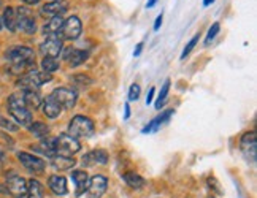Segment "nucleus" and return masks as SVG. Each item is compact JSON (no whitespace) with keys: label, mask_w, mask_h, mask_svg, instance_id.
I'll return each mask as SVG.
<instances>
[{"label":"nucleus","mask_w":257,"mask_h":198,"mask_svg":"<svg viewBox=\"0 0 257 198\" xmlns=\"http://www.w3.org/2000/svg\"><path fill=\"white\" fill-rule=\"evenodd\" d=\"M62 49H64V42L57 35L48 37L40 45V53L43 54V57H59Z\"/></svg>","instance_id":"12"},{"label":"nucleus","mask_w":257,"mask_h":198,"mask_svg":"<svg viewBox=\"0 0 257 198\" xmlns=\"http://www.w3.org/2000/svg\"><path fill=\"white\" fill-rule=\"evenodd\" d=\"M0 127L5 128V130H8V132H18V128H19L18 124H13L12 121H8V119H5V117H0Z\"/></svg>","instance_id":"35"},{"label":"nucleus","mask_w":257,"mask_h":198,"mask_svg":"<svg viewBox=\"0 0 257 198\" xmlns=\"http://www.w3.org/2000/svg\"><path fill=\"white\" fill-rule=\"evenodd\" d=\"M40 65H42V70L43 72L53 75L54 72L59 70V67H61V62L57 61V57H43Z\"/></svg>","instance_id":"30"},{"label":"nucleus","mask_w":257,"mask_h":198,"mask_svg":"<svg viewBox=\"0 0 257 198\" xmlns=\"http://www.w3.org/2000/svg\"><path fill=\"white\" fill-rule=\"evenodd\" d=\"M240 151L243 154V157L246 158V162L255 163L257 158V140H255V133L254 132H248L244 133L241 141H240Z\"/></svg>","instance_id":"10"},{"label":"nucleus","mask_w":257,"mask_h":198,"mask_svg":"<svg viewBox=\"0 0 257 198\" xmlns=\"http://www.w3.org/2000/svg\"><path fill=\"white\" fill-rule=\"evenodd\" d=\"M2 18V24L8 29L10 32H16V8L15 7H7L4 10V16Z\"/></svg>","instance_id":"25"},{"label":"nucleus","mask_w":257,"mask_h":198,"mask_svg":"<svg viewBox=\"0 0 257 198\" xmlns=\"http://www.w3.org/2000/svg\"><path fill=\"white\" fill-rule=\"evenodd\" d=\"M72 179L75 181V185H76V196L83 195L86 192V187L89 182L87 173L84 170H75L72 171Z\"/></svg>","instance_id":"23"},{"label":"nucleus","mask_w":257,"mask_h":198,"mask_svg":"<svg viewBox=\"0 0 257 198\" xmlns=\"http://www.w3.org/2000/svg\"><path fill=\"white\" fill-rule=\"evenodd\" d=\"M170 84H172L170 78H167V79H165V83L162 84V89H161L159 95H157V100H156V110H161V108L165 105V102H167V95H169V91H170Z\"/></svg>","instance_id":"31"},{"label":"nucleus","mask_w":257,"mask_h":198,"mask_svg":"<svg viewBox=\"0 0 257 198\" xmlns=\"http://www.w3.org/2000/svg\"><path fill=\"white\" fill-rule=\"evenodd\" d=\"M70 83L73 84V87H78V89H86L89 87L92 83H94V79L89 76V75H84V73H78V75H73L70 78Z\"/></svg>","instance_id":"29"},{"label":"nucleus","mask_w":257,"mask_h":198,"mask_svg":"<svg viewBox=\"0 0 257 198\" xmlns=\"http://www.w3.org/2000/svg\"><path fill=\"white\" fill-rule=\"evenodd\" d=\"M131 117V106H128V103H125V114H124V119H128Z\"/></svg>","instance_id":"40"},{"label":"nucleus","mask_w":257,"mask_h":198,"mask_svg":"<svg viewBox=\"0 0 257 198\" xmlns=\"http://www.w3.org/2000/svg\"><path fill=\"white\" fill-rule=\"evenodd\" d=\"M199 40H200V35L199 34H195L192 38H191V42L189 43H187L186 46H184V49H183V53H181V59H186V56L187 54H189L191 51H192V49L195 48V45L197 43H199Z\"/></svg>","instance_id":"33"},{"label":"nucleus","mask_w":257,"mask_h":198,"mask_svg":"<svg viewBox=\"0 0 257 198\" xmlns=\"http://www.w3.org/2000/svg\"><path fill=\"white\" fill-rule=\"evenodd\" d=\"M15 8H16V29L21 31L23 34L34 35L37 32V21L32 10L27 8L26 5L15 7Z\"/></svg>","instance_id":"5"},{"label":"nucleus","mask_w":257,"mask_h":198,"mask_svg":"<svg viewBox=\"0 0 257 198\" xmlns=\"http://www.w3.org/2000/svg\"><path fill=\"white\" fill-rule=\"evenodd\" d=\"M2 27H4V24H2V18H0V31H2Z\"/></svg>","instance_id":"44"},{"label":"nucleus","mask_w":257,"mask_h":198,"mask_svg":"<svg viewBox=\"0 0 257 198\" xmlns=\"http://www.w3.org/2000/svg\"><path fill=\"white\" fill-rule=\"evenodd\" d=\"M80 149H81V143L68 133H62L57 138H54V152L59 155L72 157L76 152H80Z\"/></svg>","instance_id":"6"},{"label":"nucleus","mask_w":257,"mask_h":198,"mask_svg":"<svg viewBox=\"0 0 257 198\" xmlns=\"http://www.w3.org/2000/svg\"><path fill=\"white\" fill-rule=\"evenodd\" d=\"M48 187L49 190L56 195H67L68 193V185H67V179L64 176L59 174H51L48 177Z\"/></svg>","instance_id":"17"},{"label":"nucleus","mask_w":257,"mask_h":198,"mask_svg":"<svg viewBox=\"0 0 257 198\" xmlns=\"http://www.w3.org/2000/svg\"><path fill=\"white\" fill-rule=\"evenodd\" d=\"M27 128H29V132H31L35 138H38V140H43V138L49 136V125L45 124V122L35 121V122H32L31 125H29Z\"/></svg>","instance_id":"28"},{"label":"nucleus","mask_w":257,"mask_h":198,"mask_svg":"<svg viewBox=\"0 0 257 198\" xmlns=\"http://www.w3.org/2000/svg\"><path fill=\"white\" fill-rule=\"evenodd\" d=\"M219 31H221V24L219 23L211 24V27L208 29V34H206V38H205V46H208L213 42V40L217 37V34H219Z\"/></svg>","instance_id":"32"},{"label":"nucleus","mask_w":257,"mask_h":198,"mask_svg":"<svg viewBox=\"0 0 257 198\" xmlns=\"http://www.w3.org/2000/svg\"><path fill=\"white\" fill-rule=\"evenodd\" d=\"M7 110L12 114V117L15 119V122L18 125L23 127H29L34 121H32V111L24 105L23 97L19 94H12L7 100Z\"/></svg>","instance_id":"2"},{"label":"nucleus","mask_w":257,"mask_h":198,"mask_svg":"<svg viewBox=\"0 0 257 198\" xmlns=\"http://www.w3.org/2000/svg\"><path fill=\"white\" fill-rule=\"evenodd\" d=\"M94 130H95V127H94L92 119L81 116V114L75 116L70 121V124H68V135L76 138V140L78 138H91L94 135Z\"/></svg>","instance_id":"4"},{"label":"nucleus","mask_w":257,"mask_h":198,"mask_svg":"<svg viewBox=\"0 0 257 198\" xmlns=\"http://www.w3.org/2000/svg\"><path fill=\"white\" fill-rule=\"evenodd\" d=\"M51 158V165L54 170L57 171H67V170H72V168L76 165V160L73 157H68V155H59V154H54Z\"/></svg>","instance_id":"20"},{"label":"nucleus","mask_w":257,"mask_h":198,"mask_svg":"<svg viewBox=\"0 0 257 198\" xmlns=\"http://www.w3.org/2000/svg\"><path fill=\"white\" fill-rule=\"evenodd\" d=\"M0 7H2V0H0Z\"/></svg>","instance_id":"45"},{"label":"nucleus","mask_w":257,"mask_h":198,"mask_svg":"<svg viewBox=\"0 0 257 198\" xmlns=\"http://www.w3.org/2000/svg\"><path fill=\"white\" fill-rule=\"evenodd\" d=\"M154 94H156V89L151 87V89H150V92H148V97H146V105H151V103H153Z\"/></svg>","instance_id":"37"},{"label":"nucleus","mask_w":257,"mask_h":198,"mask_svg":"<svg viewBox=\"0 0 257 198\" xmlns=\"http://www.w3.org/2000/svg\"><path fill=\"white\" fill-rule=\"evenodd\" d=\"M23 2L26 5H38V4H40V0H23Z\"/></svg>","instance_id":"39"},{"label":"nucleus","mask_w":257,"mask_h":198,"mask_svg":"<svg viewBox=\"0 0 257 198\" xmlns=\"http://www.w3.org/2000/svg\"><path fill=\"white\" fill-rule=\"evenodd\" d=\"M68 4L65 0H51V2H46L40 8V15L43 18H56V16H62L67 13Z\"/></svg>","instance_id":"14"},{"label":"nucleus","mask_w":257,"mask_h":198,"mask_svg":"<svg viewBox=\"0 0 257 198\" xmlns=\"http://www.w3.org/2000/svg\"><path fill=\"white\" fill-rule=\"evenodd\" d=\"M53 79V75H49L43 70H37V68H31L29 72H26V75H23L18 81V87H21L23 91L26 89H34V91H38L43 84L49 83Z\"/></svg>","instance_id":"3"},{"label":"nucleus","mask_w":257,"mask_h":198,"mask_svg":"<svg viewBox=\"0 0 257 198\" xmlns=\"http://www.w3.org/2000/svg\"><path fill=\"white\" fill-rule=\"evenodd\" d=\"M210 198H214V196H210Z\"/></svg>","instance_id":"46"},{"label":"nucleus","mask_w":257,"mask_h":198,"mask_svg":"<svg viewBox=\"0 0 257 198\" xmlns=\"http://www.w3.org/2000/svg\"><path fill=\"white\" fill-rule=\"evenodd\" d=\"M64 27V19L62 16H56V18H49V21L43 26V35L46 37H56L62 32Z\"/></svg>","instance_id":"21"},{"label":"nucleus","mask_w":257,"mask_h":198,"mask_svg":"<svg viewBox=\"0 0 257 198\" xmlns=\"http://www.w3.org/2000/svg\"><path fill=\"white\" fill-rule=\"evenodd\" d=\"M89 53L83 51V49H78V48H67V51L64 54V59L67 61V64L70 67H78L87 61Z\"/></svg>","instance_id":"16"},{"label":"nucleus","mask_w":257,"mask_h":198,"mask_svg":"<svg viewBox=\"0 0 257 198\" xmlns=\"http://www.w3.org/2000/svg\"><path fill=\"white\" fill-rule=\"evenodd\" d=\"M5 59L15 73H21V72L31 70V67L34 65L35 53H34V49L29 46L16 45L7 49Z\"/></svg>","instance_id":"1"},{"label":"nucleus","mask_w":257,"mask_h":198,"mask_svg":"<svg viewBox=\"0 0 257 198\" xmlns=\"http://www.w3.org/2000/svg\"><path fill=\"white\" fill-rule=\"evenodd\" d=\"M108 162V152L103 149H94V151H89L87 154L83 155L81 158V163L83 166H97V165H105Z\"/></svg>","instance_id":"15"},{"label":"nucleus","mask_w":257,"mask_h":198,"mask_svg":"<svg viewBox=\"0 0 257 198\" xmlns=\"http://www.w3.org/2000/svg\"><path fill=\"white\" fill-rule=\"evenodd\" d=\"M21 97L24 100V105L29 108V110H38L43 103V98H42L40 92L34 91V89H26V91H23Z\"/></svg>","instance_id":"19"},{"label":"nucleus","mask_w":257,"mask_h":198,"mask_svg":"<svg viewBox=\"0 0 257 198\" xmlns=\"http://www.w3.org/2000/svg\"><path fill=\"white\" fill-rule=\"evenodd\" d=\"M5 190L13 198H26L27 181L15 171H10L5 177Z\"/></svg>","instance_id":"7"},{"label":"nucleus","mask_w":257,"mask_h":198,"mask_svg":"<svg viewBox=\"0 0 257 198\" xmlns=\"http://www.w3.org/2000/svg\"><path fill=\"white\" fill-rule=\"evenodd\" d=\"M122 179L125 181V184L128 187H132V189H135V190H140V189H143V187L146 185L145 177L142 174L135 173V171H128V173L122 174Z\"/></svg>","instance_id":"24"},{"label":"nucleus","mask_w":257,"mask_h":198,"mask_svg":"<svg viewBox=\"0 0 257 198\" xmlns=\"http://www.w3.org/2000/svg\"><path fill=\"white\" fill-rule=\"evenodd\" d=\"M175 111L173 110H167V111H164V113H161V116H157L156 119H153V121L148 124L143 130H142V133L143 135H146V133H151V132H157L159 130V127H162L169 119L172 117V114H173Z\"/></svg>","instance_id":"22"},{"label":"nucleus","mask_w":257,"mask_h":198,"mask_svg":"<svg viewBox=\"0 0 257 198\" xmlns=\"http://www.w3.org/2000/svg\"><path fill=\"white\" fill-rule=\"evenodd\" d=\"M18 160L27 171H31L34 174H42L46 168V163L43 158H40L35 154H31V152H18Z\"/></svg>","instance_id":"8"},{"label":"nucleus","mask_w":257,"mask_h":198,"mask_svg":"<svg viewBox=\"0 0 257 198\" xmlns=\"http://www.w3.org/2000/svg\"><path fill=\"white\" fill-rule=\"evenodd\" d=\"M142 49H143V43H138L137 48H135V51H134V56H135V57H137V56H140V54H142Z\"/></svg>","instance_id":"38"},{"label":"nucleus","mask_w":257,"mask_h":198,"mask_svg":"<svg viewBox=\"0 0 257 198\" xmlns=\"http://www.w3.org/2000/svg\"><path fill=\"white\" fill-rule=\"evenodd\" d=\"M162 19H164V13H161L159 16L156 18V23H154V31H156V32L161 29V26H162Z\"/></svg>","instance_id":"36"},{"label":"nucleus","mask_w":257,"mask_h":198,"mask_svg":"<svg viewBox=\"0 0 257 198\" xmlns=\"http://www.w3.org/2000/svg\"><path fill=\"white\" fill-rule=\"evenodd\" d=\"M5 158V152H4V149H2V146H0V162H2Z\"/></svg>","instance_id":"42"},{"label":"nucleus","mask_w":257,"mask_h":198,"mask_svg":"<svg viewBox=\"0 0 257 198\" xmlns=\"http://www.w3.org/2000/svg\"><path fill=\"white\" fill-rule=\"evenodd\" d=\"M51 97L64 108V110H72L76 105V98H78L76 91H73L70 87H57L53 91Z\"/></svg>","instance_id":"9"},{"label":"nucleus","mask_w":257,"mask_h":198,"mask_svg":"<svg viewBox=\"0 0 257 198\" xmlns=\"http://www.w3.org/2000/svg\"><path fill=\"white\" fill-rule=\"evenodd\" d=\"M42 113L46 116V117H49V119H56V117H59L62 114V110L64 108L59 105L54 98L49 95V97H46V100H43V103H42Z\"/></svg>","instance_id":"18"},{"label":"nucleus","mask_w":257,"mask_h":198,"mask_svg":"<svg viewBox=\"0 0 257 198\" xmlns=\"http://www.w3.org/2000/svg\"><path fill=\"white\" fill-rule=\"evenodd\" d=\"M140 94H142V89L137 83H134L128 89V102H137L138 98H140Z\"/></svg>","instance_id":"34"},{"label":"nucleus","mask_w":257,"mask_h":198,"mask_svg":"<svg viewBox=\"0 0 257 198\" xmlns=\"http://www.w3.org/2000/svg\"><path fill=\"white\" fill-rule=\"evenodd\" d=\"M108 187V179L102 174H95L92 176L87 182L86 187V196L87 198H102V195L106 192Z\"/></svg>","instance_id":"11"},{"label":"nucleus","mask_w":257,"mask_h":198,"mask_svg":"<svg viewBox=\"0 0 257 198\" xmlns=\"http://www.w3.org/2000/svg\"><path fill=\"white\" fill-rule=\"evenodd\" d=\"M81 32H83V26H81V21L78 16H70L64 21L62 34H64L65 40H72V42L73 40H78L81 37Z\"/></svg>","instance_id":"13"},{"label":"nucleus","mask_w":257,"mask_h":198,"mask_svg":"<svg viewBox=\"0 0 257 198\" xmlns=\"http://www.w3.org/2000/svg\"><path fill=\"white\" fill-rule=\"evenodd\" d=\"M157 4V0H148L146 2V8H153Z\"/></svg>","instance_id":"41"},{"label":"nucleus","mask_w":257,"mask_h":198,"mask_svg":"<svg viewBox=\"0 0 257 198\" xmlns=\"http://www.w3.org/2000/svg\"><path fill=\"white\" fill-rule=\"evenodd\" d=\"M32 149L40 152L46 157H53L56 152H54V138H43V140H40V143L32 146Z\"/></svg>","instance_id":"26"},{"label":"nucleus","mask_w":257,"mask_h":198,"mask_svg":"<svg viewBox=\"0 0 257 198\" xmlns=\"http://www.w3.org/2000/svg\"><path fill=\"white\" fill-rule=\"evenodd\" d=\"M214 2V0H203V7H208Z\"/></svg>","instance_id":"43"},{"label":"nucleus","mask_w":257,"mask_h":198,"mask_svg":"<svg viewBox=\"0 0 257 198\" xmlns=\"http://www.w3.org/2000/svg\"><path fill=\"white\" fill-rule=\"evenodd\" d=\"M27 198H45V189L40 181L37 179H29L27 181V193H26Z\"/></svg>","instance_id":"27"}]
</instances>
